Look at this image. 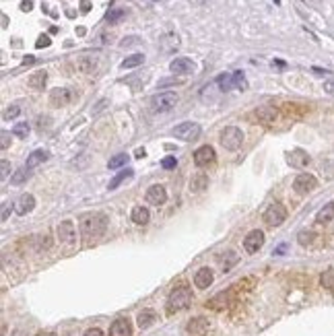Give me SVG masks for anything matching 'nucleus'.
<instances>
[{"mask_svg": "<svg viewBox=\"0 0 334 336\" xmlns=\"http://www.w3.org/2000/svg\"><path fill=\"white\" fill-rule=\"evenodd\" d=\"M332 219H334V202H328L318 211L316 221L320 223V225H326V223H330Z\"/></svg>", "mask_w": 334, "mask_h": 336, "instance_id": "b1692460", "label": "nucleus"}, {"mask_svg": "<svg viewBox=\"0 0 334 336\" xmlns=\"http://www.w3.org/2000/svg\"><path fill=\"white\" fill-rule=\"evenodd\" d=\"M287 219V208L283 204H278V202H272L266 211H264V223L270 227H278V225H283Z\"/></svg>", "mask_w": 334, "mask_h": 336, "instance_id": "39448f33", "label": "nucleus"}, {"mask_svg": "<svg viewBox=\"0 0 334 336\" xmlns=\"http://www.w3.org/2000/svg\"><path fill=\"white\" fill-rule=\"evenodd\" d=\"M157 320V314L153 312V310H143L141 314H138V318H136V324H138V328H149L153 322Z\"/></svg>", "mask_w": 334, "mask_h": 336, "instance_id": "a878e982", "label": "nucleus"}, {"mask_svg": "<svg viewBox=\"0 0 334 336\" xmlns=\"http://www.w3.org/2000/svg\"><path fill=\"white\" fill-rule=\"evenodd\" d=\"M213 281H215V276H213V270L211 268H200L196 274H194V285H196L198 289H208L213 285Z\"/></svg>", "mask_w": 334, "mask_h": 336, "instance_id": "a211bd4d", "label": "nucleus"}, {"mask_svg": "<svg viewBox=\"0 0 334 336\" xmlns=\"http://www.w3.org/2000/svg\"><path fill=\"white\" fill-rule=\"evenodd\" d=\"M29 132H31V128L27 122H19V124H15V128H12V134H15L17 138H27Z\"/></svg>", "mask_w": 334, "mask_h": 336, "instance_id": "e433bc0d", "label": "nucleus"}, {"mask_svg": "<svg viewBox=\"0 0 334 336\" xmlns=\"http://www.w3.org/2000/svg\"><path fill=\"white\" fill-rule=\"evenodd\" d=\"M37 336H56V334H52V332H39Z\"/></svg>", "mask_w": 334, "mask_h": 336, "instance_id": "13d9d810", "label": "nucleus"}, {"mask_svg": "<svg viewBox=\"0 0 334 336\" xmlns=\"http://www.w3.org/2000/svg\"><path fill=\"white\" fill-rule=\"evenodd\" d=\"M97 64H99V56L97 54H85V56H79V58L73 62V66L77 68L79 73H83V75H91L95 68H97Z\"/></svg>", "mask_w": 334, "mask_h": 336, "instance_id": "6e6552de", "label": "nucleus"}, {"mask_svg": "<svg viewBox=\"0 0 334 336\" xmlns=\"http://www.w3.org/2000/svg\"><path fill=\"white\" fill-rule=\"evenodd\" d=\"M50 44H52V39H50L48 35H39V37H37V41H35V46H37L39 50H41V48H48Z\"/></svg>", "mask_w": 334, "mask_h": 336, "instance_id": "79ce46f5", "label": "nucleus"}, {"mask_svg": "<svg viewBox=\"0 0 334 336\" xmlns=\"http://www.w3.org/2000/svg\"><path fill=\"white\" fill-rule=\"evenodd\" d=\"M130 219H132V223H136V225H147L149 219H151V213L145 206H134L132 213H130Z\"/></svg>", "mask_w": 334, "mask_h": 336, "instance_id": "5701e85b", "label": "nucleus"}, {"mask_svg": "<svg viewBox=\"0 0 334 336\" xmlns=\"http://www.w3.org/2000/svg\"><path fill=\"white\" fill-rule=\"evenodd\" d=\"M132 175H134V171H132V169H124V171H120L118 175L111 177V181H109V186H107V188H109V190H116V188H120L126 179H130Z\"/></svg>", "mask_w": 334, "mask_h": 336, "instance_id": "bb28decb", "label": "nucleus"}, {"mask_svg": "<svg viewBox=\"0 0 334 336\" xmlns=\"http://www.w3.org/2000/svg\"><path fill=\"white\" fill-rule=\"evenodd\" d=\"M44 124H50V120L48 118H39V128L44 130Z\"/></svg>", "mask_w": 334, "mask_h": 336, "instance_id": "864d4df0", "label": "nucleus"}, {"mask_svg": "<svg viewBox=\"0 0 334 336\" xmlns=\"http://www.w3.org/2000/svg\"><path fill=\"white\" fill-rule=\"evenodd\" d=\"M215 159H217V153H215L213 147H208V145H204V147H200V149L194 151V163H196L198 167L213 165Z\"/></svg>", "mask_w": 334, "mask_h": 336, "instance_id": "9b49d317", "label": "nucleus"}, {"mask_svg": "<svg viewBox=\"0 0 334 336\" xmlns=\"http://www.w3.org/2000/svg\"><path fill=\"white\" fill-rule=\"evenodd\" d=\"M109 336H132V324L128 318H118L109 326Z\"/></svg>", "mask_w": 334, "mask_h": 336, "instance_id": "4468645a", "label": "nucleus"}, {"mask_svg": "<svg viewBox=\"0 0 334 336\" xmlns=\"http://www.w3.org/2000/svg\"><path fill=\"white\" fill-rule=\"evenodd\" d=\"M33 62H35L33 56H25V58H23V66H29V64H33Z\"/></svg>", "mask_w": 334, "mask_h": 336, "instance_id": "8fccbe9b", "label": "nucleus"}, {"mask_svg": "<svg viewBox=\"0 0 334 336\" xmlns=\"http://www.w3.org/2000/svg\"><path fill=\"white\" fill-rule=\"evenodd\" d=\"M217 85H219V91H221V93L233 91V75H221V77L217 79Z\"/></svg>", "mask_w": 334, "mask_h": 336, "instance_id": "c756f323", "label": "nucleus"}, {"mask_svg": "<svg viewBox=\"0 0 334 336\" xmlns=\"http://www.w3.org/2000/svg\"><path fill=\"white\" fill-rule=\"evenodd\" d=\"M8 145H10V134L2 130V134H0V149L4 151V149H8Z\"/></svg>", "mask_w": 334, "mask_h": 336, "instance_id": "37998d69", "label": "nucleus"}, {"mask_svg": "<svg viewBox=\"0 0 334 336\" xmlns=\"http://www.w3.org/2000/svg\"><path fill=\"white\" fill-rule=\"evenodd\" d=\"M177 105V95L173 91H165V93H159L151 99V107L153 111H159V114H165V111H171L173 107Z\"/></svg>", "mask_w": 334, "mask_h": 336, "instance_id": "20e7f679", "label": "nucleus"}, {"mask_svg": "<svg viewBox=\"0 0 334 336\" xmlns=\"http://www.w3.org/2000/svg\"><path fill=\"white\" fill-rule=\"evenodd\" d=\"M89 8H91V4L87 2V0H83V8H81V10H83V12H89Z\"/></svg>", "mask_w": 334, "mask_h": 336, "instance_id": "603ef678", "label": "nucleus"}, {"mask_svg": "<svg viewBox=\"0 0 334 336\" xmlns=\"http://www.w3.org/2000/svg\"><path fill=\"white\" fill-rule=\"evenodd\" d=\"M48 157H50V153H48V151L37 149V151H33V153H31L29 157H27L25 167H27V169H35V167H39L44 161H48Z\"/></svg>", "mask_w": 334, "mask_h": 336, "instance_id": "412c9836", "label": "nucleus"}, {"mask_svg": "<svg viewBox=\"0 0 334 336\" xmlns=\"http://www.w3.org/2000/svg\"><path fill=\"white\" fill-rule=\"evenodd\" d=\"M107 229V217L93 213V215H85L81 219V235L85 242H95L105 233Z\"/></svg>", "mask_w": 334, "mask_h": 336, "instance_id": "f257e3e1", "label": "nucleus"}, {"mask_svg": "<svg viewBox=\"0 0 334 336\" xmlns=\"http://www.w3.org/2000/svg\"><path fill=\"white\" fill-rule=\"evenodd\" d=\"M124 17H126V10H124V8H111V10L107 12V23L116 25V23H120Z\"/></svg>", "mask_w": 334, "mask_h": 336, "instance_id": "c9c22d12", "label": "nucleus"}, {"mask_svg": "<svg viewBox=\"0 0 334 336\" xmlns=\"http://www.w3.org/2000/svg\"><path fill=\"white\" fill-rule=\"evenodd\" d=\"M136 41H138V37H126V39L122 41V46L126 48V46H132V44H136Z\"/></svg>", "mask_w": 334, "mask_h": 336, "instance_id": "09e8293b", "label": "nucleus"}, {"mask_svg": "<svg viewBox=\"0 0 334 336\" xmlns=\"http://www.w3.org/2000/svg\"><path fill=\"white\" fill-rule=\"evenodd\" d=\"M173 136L179 141H196L200 136V126L196 122H182L173 128Z\"/></svg>", "mask_w": 334, "mask_h": 336, "instance_id": "423d86ee", "label": "nucleus"}, {"mask_svg": "<svg viewBox=\"0 0 334 336\" xmlns=\"http://www.w3.org/2000/svg\"><path fill=\"white\" fill-rule=\"evenodd\" d=\"M206 186H208V177L204 175V173H194L192 175V179H190V190L192 192H204L206 190Z\"/></svg>", "mask_w": 334, "mask_h": 336, "instance_id": "393cba45", "label": "nucleus"}, {"mask_svg": "<svg viewBox=\"0 0 334 336\" xmlns=\"http://www.w3.org/2000/svg\"><path fill=\"white\" fill-rule=\"evenodd\" d=\"M208 320L206 318H194V320H190V324H188V332L192 334V336H204L206 332H208Z\"/></svg>", "mask_w": 334, "mask_h": 336, "instance_id": "aec40b11", "label": "nucleus"}, {"mask_svg": "<svg viewBox=\"0 0 334 336\" xmlns=\"http://www.w3.org/2000/svg\"><path fill=\"white\" fill-rule=\"evenodd\" d=\"M8 171H10V163L6 159H2V163H0V177L6 179L8 177Z\"/></svg>", "mask_w": 334, "mask_h": 336, "instance_id": "a19ab883", "label": "nucleus"}, {"mask_svg": "<svg viewBox=\"0 0 334 336\" xmlns=\"http://www.w3.org/2000/svg\"><path fill=\"white\" fill-rule=\"evenodd\" d=\"M46 81H48V73H46V71H37L35 75L29 77V87H33V89H44Z\"/></svg>", "mask_w": 334, "mask_h": 336, "instance_id": "cd10ccee", "label": "nucleus"}, {"mask_svg": "<svg viewBox=\"0 0 334 336\" xmlns=\"http://www.w3.org/2000/svg\"><path fill=\"white\" fill-rule=\"evenodd\" d=\"M262 244H264V231H260V229L250 231L244 237V250L248 252V254H256V252L262 248Z\"/></svg>", "mask_w": 334, "mask_h": 336, "instance_id": "9d476101", "label": "nucleus"}, {"mask_svg": "<svg viewBox=\"0 0 334 336\" xmlns=\"http://www.w3.org/2000/svg\"><path fill=\"white\" fill-rule=\"evenodd\" d=\"M12 336H27V332L25 330H15V332H12Z\"/></svg>", "mask_w": 334, "mask_h": 336, "instance_id": "5fc2aeb1", "label": "nucleus"}, {"mask_svg": "<svg viewBox=\"0 0 334 336\" xmlns=\"http://www.w3.org/2000/svg\"><path fill=\"white\" fill-rule=\"evenodd\" d=\"M29 173H31V169H27V167H21V169H17L15 173H12L10 184H12V186H21V184H25L27 177H29Z\"/></svg>", "mask_w": 334, "mask_h": 336, "instance_id": "c85d7f7f", "label": "nucleus"}, {"mask_svg": "<svg viewBox=\"0 0 334 336\" xmlns=\"http://www.w3.org/2000/svg\"><path fill=\"white\" fill-rule=\"evenodd\" d=\"M161 41H163V50H165V52H171V50H175V48L179 46V39H177L175 33H167Z\"/></svg>", "mask_w": 334, "mask_h": 336, "instance_id": "72a5a7b5", "label": "nucleus"}, {"mask_svg": "<svg viewBox=\"0 0 334 336\" xmlns=\"http://www.w3.org/2000/svg\"><path fill=\"white\" fill-rule=\"evenodd\" d=\"M21 8L27 12V10H31L33 8V2H31V0H23V2H21Z\"/></svg>", "mask_w": 334, "mask_h": 336, "instance_id": "de8ad7c7", "label": "nucleus"}, {"mask_svg": "<svg viewBox=\"0 0 334 336\" xmlns=\"http://www.w3.org/2000/svg\"><path fill=\"white\" fill-rule=\"evenodd\" d=\"M192 301V291L188 285H179L175 287L169 297H167V314H175V312H182L190 305Z\"/></svg>", "mask_w": 334, "mask_h": 336, "instance_id": "f03ea898", "label": "nucleus"}, {"mask_svg": "<svg viewBox=\"0 0 334 336\" xmlns=\"http://www.w3.org/2000/svg\"><path fill=\"white\" fill-rule=\"evenodd\" d=\"M73 97H75V93L71 89H52L50 103L54 107H64V105H68V103L73 101Z\"/></svg>", "mask_w": 334, "mask_h": 336, "instance_id": "f8f14e48", "label": "nucleus"}, {"mask_svg": "<svg viewBox=\"0 0 334 336\" xmlns=\"http://www.w3.org/2000/svg\"><path fill=\"white\" fill-rule=\"evenodd\" d=\"M316 186H318V179H316V175H312V173H299V175L293 179V190H295L297 194H308V192H312Z\"/></svg>", "mask_w": 334, "mask_h": 336, "instance_id": "1a4fd4ad", "label": "nucleus"}, {"mask_svg": "<svg viewBox=\"0 0 334 336\" xmlns=\"http://www.w3.org/2000/svg\"><path fill=\"white\" fill-rule=\"evenodd\" d=\"M194 62L190 60V58H186V56H182V58H175V60H171L169 62V71L171 73H175V75H190V73H194Z\"/></svg>", "mask_w": 334, "mask_h": 336, "instance_id": "ddd939ff", "label": "nucleus"}, {"mask_svg": "<svg viewBox=\"0 0 334 336\" xmlns=\"http://www.w3.org/2000/svg\"><path fill=\"white\" fill-rule=\"evenodd\" d=\"M233 89H238V91H246L248 89V81H246L242 71L233 73Z\"/></svg>", "mask_w": 334, "mask_h": 336, "instance_id": "4c0bfd02", "label": "nucleus"}, {"mask_svg": "<svg viewBox=\"0 0 334 336\" xmlns=\"http://www.w3.org/2000/svg\"><path fill=\"white\" fill-rule=\"evenodd\" d=\"M175 165H177V159H175V157H165V159L161 161V167H163V169H173Z\"/></svg>", "mask_w": 334, "mask_h": 336, "instance_id": "ea45409f", "label": "nucleus"}, {"mask_svg": "<svg viewBox=\"0 0 334 336\" xmlns=\"http://www.w3.org/2000/svg\"><path fill=\"white\" fill-rule=\"evenodd\" d=\"M19 114H21V107H19L17 103H12V105H8V107L4 109L2 118H4V120H12V118H17Z\"/></svg>", "mask_w": 334, "mask_h": 336, "instance_id": "58836bf2", "label": "nucleus"}, {"mask_svg": "<svg viewBox=\"0 0 334 336\" xmlns=\"http://www.w3.org/2000/svg\"><path fill=\"white\" fill-rule=\"evenodd\" d=\"M128 155H126V153H120V155H116V157H111L109 161H107V167H109V169H120V167H124V165H126L128 163Z\"/></svg>", "mask_w": 334, "mask_h": 336, "instance_id": "2f4dec72", "label": "nucleus"}, {"mask_svg": "<svg viewBox=\"0 0 334 336\" xmlns=\"http://www.w3.org/2000/svg\"><path fill=\"white\" fill-rule=\"evenodd\" d=\"M12 208H15V204H12V202H4V204H2V215H0V219L6 221V219H8V213L12 211Z\"/></svg>", "mask_w": 334, "mask_h": 336, "instance_id": "c03bdc74", "label": "nucleus"}, {"mask_svg": "<svg viewBox=\"0 0 334 336\" xmlns=\"http://www.w3.org/2000/svg\"><path fill=\"white\" fill-rule=\"evenodd\" d=\"M145 62V56L143 54H132V56H128L126 60H124L120 66L124 68V71H126V68H136V66H141Z\"/></svg>", "mask_w": 334, "mask_h": 336, "instance_id": "7c9ffc66", "label": "nucleus"}, {"mask_svg": "<svg viewBox=\"0 0 334 336\" xmlns=\"http://www.w3.org/2000/svg\"><path fill=\"white\" fill-rule=\"evenodd\" d=\"M312 71H314L316 75H330L328 71H324V68H312Z\"/></svg>", "mask_w": 334, "mask_h": 336, "instance_id": "3c124183", "label": "nucleus"}, {"mask_svg": "<svg viewBox=\"0 0 334 336\" xmlns=\"http://www.w3.org/2000/svg\"><path fill=\"white\" fill-rule=\"evenodd\" d=\"M314 240H316V233H314V231H299V233H297V242H299V246H303V248L312 246Z\"/></svg>", "mask_w": 334, "mask_h": 336, "instance_id": "f704fd0d", "label": "nucleus"}, {"mask_svg": "<svg viewBox=\"0 0 334 336\" xmlns=\"http://www.w3.org/2000/svg\"><path fill=\"white\" fill-rule=\"evenodd\" d=\"M56 233H58V242L66 244V246H73L77 244V227L73 221H62L58 227H56Z\"/></svg>", "mask_w": 334, "mask_h": 336, "instance_id": "0eeeda50", "label": "nucleus"}, {"mask_svg": "<svg viewBox=\"0 0 334 336\" xmlns=\"http://www.w3.org/2000/svg\"><path fill=\"white\" fill-rule=\"evenodd\" d=\"M221 145L227 151H238L244 145V132L238 126H227V128L221 132Z\"/></svg>", "mask_w": 334, "mask_h": 336, "instance_id": "7ed1b4c3", "label": "nucleus"}, {"mask_svg": "<svg viewBox=\"0 0 334 336\" xmlns=\"http://www.w3.org/2000/svg\"><path fill=\"white\" fill-rule=\"evenodd\" d=\"M231 293H233V289H229V291H221L219 295H215V297H213L211 301H208L206 305H208V307H213V310H225V307L229 305Z\"/></svg>", "mask_w": 334, "mask_h": 336, "instance_id": "4be33fe9", "label": "nucleus"}, {"mask_svg": "<svg viewBox=\"0 0 334 336\" xmlns=\"http://www.w3.org/2000/svg\"><path fill=\"white\" fill-rule=\"evenodd\" d=\"M83 336H105V334H103L101 328H89V330H85V334H83Z\"/></svg>", "mask_w": 334, "mask_h": 336, "instance_id": "49530a36", "label": "nucleus"}, {"mask_svg": "<svg viewBox=\"0 0 334 336\" xmlns=\"http://www.w3.org/2000/svg\"><path fill=\"white\" fill-rule=\"evenodd\" d=\"M136 157H145V149H138L136 151Z\"/></svg>", "mask_w": 334, "mask_h": 336, "instance_id": "4d7b16f0", "label": "nucleus"}, {"mask_svg": "<svg viewBox=\"0 0 334 336\" xmlns=\"http://www.w3.org/2000/svg\"><path fill=\"white\" fill-rule=\"evenodd\" d=\"M147 202H151V204H165L167 202V192H165V188L163 186H159V184H155V186H151L149 190H147Z\"/></svg>", "mask_w": 334, "mask_h": 336, "instance_id": "dca6fc26", "label": "nucleus"}, {"mask_svg": "<svg viewBox=\"0 0 334 336\" xmlns=\"http://www.w3.org/2000/svg\"><path fill=\"white\" fill-rule=\"evenodd\" d=\"M308 163H310V155L305 151L295 149V151L289 153V165L291 167H297V169H301V167H308Z\"/></svg>", "mask_w": 334, "mask_h": 336, "instance_id": "6ab92c4d", "label": "nucleus"}, {"mask_svg": "<svg viewBox=\"0 0 334 336\" xmlns=\"http://www.w3.org/2000/svg\"><path fill=\"white\" fill-rule=\"evenodd\" d=\"M320 283H322V287H324V289H328V291H332V293H334V268H330V270L322 272V276H320Z\"/></svg>", "mask_w": 334, "mask_h": 336, "instance_id": "473e14b6", "label": "nucleus"}, {"mask_svg": "<svg viewBox=\"0 0 334 336\" xmlns=\"http://www.w3.org/2000/svg\"><path fill=\"white\" fill-rule=\"evenodd\" d=\"M324 91H326L328 95L334 97V79H328V81L324 83Z\"/></svg>", "mask_w": 334, "mask_h": 336, "instance_id": "a18cd8bd", "label": "nucleus"}, {"mask_svg": "<svg viewBox=\"0 0 334 336\" xmlns=\"http://www.w3.org/2000/svg\"><path fill=\"white\" fill-rule=\"evenodd\" d=\"M254 118H256L260 124L268 126V124H272V122L276 120V109H274L272 105H260V107L254 109Z\"/></svg>", "mask_w": 334, "mask_h": 336, "instance_id": "2eb2a0df", "label": "nucleus"}, {"mask_svg": "<svg viewBox=\"0 0 334 336\" xmlns=\"http://www.w3.org/2000/svg\"><path fill=\"white\" fill-rule=\"evenodd\" d=\"M35 208V198H33V194H23L21 198L17 200V204H15V211H17V215H29L31 211Z\"/></svg>", "mask_w": 334, "mask_h": 336, "instance_id": "f3484780", "label": "nucleus"}, {"mask_svg": "<svg viewBox=\"0 0 334 336\" xmlns=\"http://www.w3.org/2000/svg\"><path fill=\"white\" fill-rule=\"evenodd\" d=\"M285 250H287V246H278V250L274 252V254H283V252H285Z\"/></svg>", "mask_w": 334, "mask_h": 336, "instance_id": "6e6d98bb", "label": "nucleus"}]
</instances>
